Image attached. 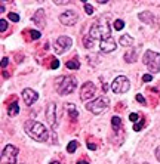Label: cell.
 Here are the masks:
<instances>
[{"label":"cell","mask_w":160,"mask_h":164,"mask_svg":"<svg viewBox=\"0 0 160 164\" xmlns=\"http://www.w3.org/2000/svg\"><path fill=\"white\" fill-rule=\"evenodd\" d=\"M8 30V22L6 19H0V33H5Z\"/></svg>","instance_id":"25"},{"label":"cell","mask_w":160,"mask_h":164,"mask_svg":"<svg viewBox=\"0 0 160 164\" xmlns=\"http://www.w3.org/2000/svg\"><path fill=\"white\" fill-rule=\"evenodd\" d=\"M129 120H131V121H138V120H139V115L136 114V113H132V114L129 115Z\"/></svg>","instance_id":"29"},{"label":"cell","mask_w":160,"mask_h":164,"mask_svg":"<svg viewBox=\"0 0 160 164\" xmlns=\"http://www.w3.org/2000/svg\"><path fill=\"white\" fill-rule=\"evenodd\" d=\"M136 101H138L139 104H142V105H145V99H144L142 95H139V93H138V95H136Z\"/></svg>","instance_id":"32"},{"label":"cell","mask_w":160,"mask_h":164,"mask_svg":"<svg viewBox=\"0 0 160 164\" xmlns=\"http://www.w3.org/2000/svg\"><path fill=\"white\" fill-rule=\"evenodd\" d=\"M88 148H89L91 151H95V149H96V145L92 143V142H88Z\"/></svg>","instance_id":"34"},{"label":"cell","mask_w":160,"mask_h":164,"mask_svg":"<svg viewBox=\"0 0 160 164\" xmlns=\"http://www.w3.org/2000/svg\"><path fill=\"white\" fill-rule=\"evenodd\" d=\"M144 164H148V163H144Z\"/></svg>","instance_id":"39"},{"label":"cell","mask_w":160,"mask_h":164,"mask_svg":"<svg viewBox=\"0 0 160 164\" xmlns=\"http://www.w3.org/2000/svg\"><path fill=\"white\" fill-rule=\"evenodd\" d=\"M120 44L122 46H126V48H131L132 44H134V37H131L129 34H123L122 37H120Z\"/></svg>","instance_id":"17"},{"label":"cell","mask_w":160,"mask_h":164,"mask_svg":"<svg viewBox=\"0 0 160 164\" xmlns=\"http://www.w3.org/2000/svg\"><path fill=\"white\" fill-rule=\"evenodd\" d=\"M67 3H70V2H55V5H67Z\"/></svg>","instance_id":"36"},{"label":"cell","mask_w":160,"mask_h":164,"mask_svg":"<svg viewBox=\"0 0 160 164\" xmlns=\"http://www.w3.org/2000/svg\"><path fill=\"white\" fill-rule=\"evenodd\" d=\"M151 80H153V75H151V74H145V75H142V82L148 83V82H151Z\"/></svg>","instance_id":"30"},{"label":"cell","mask_w":160,"mask_h":164,"mask_svg":"<svg viewBox=\"0 0 160 164\" xmlns=\"http://www.w3.org/2000/svg\"><path fill=\"white\" fill-rule=\"evenodd\" d=\"M58 67H59V61H58V59H53V61L51 62V68H53V70H57Z\"/></svg>","instance_id":"31"},{"label":"cell","mask_w":160,"mask_h":164,"mask_svg":"<svg viewBox=\"0 0 160 164\" xmlns=\"http://www.w3.org/2000/svg\"><path fill=\"white\" fill-rule=\"evenodd\" d=\"M51 164H59L58 161H51Z\"/></svg>","instance_id":"38"},{"label":"cell","mask_w":160,"mask_h":164,"mask_svg":"<svg viewBox=\"0 0 160 164\" xmlns=\"http://www.w3.org/2000/svg\"><path fill=\"white\" fill-rule=\"evenodd\" d=\"M136 55H138V49H131L129 52L125 53V61L127 64H134L136 61Z\"/></svg>","instance_id":"16"},{"label":"cell","mask_w":160,"mask_h":164,"mask_svg":"<svg viewBox=\"0 0 160 164\" xmlns=\"http://www.w3.org/2000/svg\"><path fill=\"white\" fill-rule=\"evenodd\" d=\"M40 31H37V30H30V37L33 39V40H37V39H40Z\"/></svg>","instance_id":"24"},{"label":"cell","mask_w":160,"mask_h":164,"mask_svg":"<svg viewBox=\"0 0 160 164\" xmlns=\"http://www.w3.org/2000/svg\"><path fill=\"white\" fill-rule=\"evenodd\" d=\"M77 21H79V15H77L76 10H65L64 13L59 15V22L64 24V25H67V27L74 25Z\"/></svg>","instance_id":"10"},{"label":"cell","mask_w":160,"mask_h":164,"mask_svg":"<svg viewBox=\"0 0 160 164\" xmlns=\"http://www.w3.org/2000/svg\"><path fill=\"white\" fill-rule=\"evenodd\" d=\"M84 12L88 13V15H92L93 13V6L91 5V3H88V2H84Z\"/></svg>","instance_id":"23"},{"label":"cell","mask_w":160,"mask_h":164,"mask_svg":"<svg viewBox=\"0 0 160 164\" xmlns=\"http://www.w3.org/2000/svg\"><path fill=\"white\" fill-rule=\"evenodd\" d=\"M73 46V40L68 37V36H59L57 41L53 43V50H55V53H65L70 48Z\"/></svg>","instance_id":"8"},{"label":"cell","mask_w":160,"mask_h":164,"mask_svg":"<svg viewBox=\"0 0 160 164\" xmlns=\"http://www.w3.org/2000/svg\"><path fill=\"white\" fill-rule=\"evenodd\" d=\"M8 18L10 21H14V22H18V21H19V15H18V13H14V12H10L8 15Z\"/></svg>","instance_id":"26"},{"label":"cell","mask_w":160,"mask_h":164,"mask_svg":"<svg viewBox=\"0 0 160 164\" xmlns=\"http://www.w3.org/2000/svg\"><path fill=\"white\" fill-rule=\"evenodd\" d=\"M8 64H9V58L8 56L2 58V70H5V68L8 67Z\"/></svg>","instance_id":"28"},{"label":"cell","mask_w":160,"mask_h":164,"mask_svg":"<svg viewBox=\"0 0 160 164\" xmlns=\"http://www.w3.org/2000/svg\"><path fill=\"white\" fill-rule=\"evenodd\" d=\"M22 99H24V102H25L27 105L30 107V105H33L34 102L39 99V95L33 89H24L22 90Z\"/></svg>","instance_id":"13"},{"label":"cell","mask_w":160,"mask_h":164,"mask_svg":"<svg viewBox=\"0 0 160 164\" xmlns=\"http://www.w3.org/2000/svg\"><path fill=\"white\" fill-rule=\"evenodd\" d=\"M31 21H33L39 28H45V25H46V15H45V10H43V9H39V10L33 15Z\"/></svg>","instance_id":"14"},{"label":"cell","mask_w":160,"mask_h":164,"mask_svg":"<svg viewBox=\"0 0 160 164\" xmlns=\"http://www.w3.org/2000/svg\"><path fill=\"white\" fill-rule=\"evenodd\" d=\"M142 62L148 67V71L151 74L160 73V53L154 52V50H147L144 53Z\"/></svg>","instance_id":"5"},{"label":"cell","mask_w":160,"mask_h":164,"mask_svg":"<svg viewBox=\"0 0 160 164\" xmlns=\"http://www.w3.org/2000/svg\"><path fill=\"white\" fill-rule=\"evenodd\" d=\"M68 70H79L80 68V62L77 61V59H73V61H68L67 64H65Z\"/></svg>","instance_id":"19"},{"label":"cell","mask_w":160,"mask_h":164,"mask_svg":"<svg viewBox=\"0 0 160 164\" xmlns=\"http://www.w3.org/2000/svg\"><path fill=\"white\" fill-rule=\"evenodd\" d=\"M108 107H110V99L107 96H100V98L93 99V101L86 104V109L95 115H100L102 113H105L108 109Z\"/></svg>","instance_id":"4"},{"label":"cell","mask_w":160,"mask_h":164,"mask_svg":"<svg viewBox=\"0 0 160 164\" xmlns=\"http://www.w3.org/2000/svg\"><path fill=\"white\" fill-rule=\"evenodd\" d=\"M95 93H96L95 84L92 82H88V83H84L83 86H82V89H80V99L84 101V102H88V101H91L95 96Z\"/></svg>","instance_id":"9"},{"label":"cell","mask_w":160,"mask_h":164,"mask_svg":"<svg viewBox=\"0 0 160 164\" xmlns=\"http://www.w3.org/2000/svg\"><path fill=\"white\" fill-rule=\"evenodd\" d=\"M138 18H139V21L144 22V24L147 25H151V27H157V18L153 15L150 10H144V12H139L138 13Z\"/></svg>","instance_id":"12"},{"label":"cell","mask_w":160,"mask_h":164,"mask_svg":"<svg viewBox=\"0 0 160 164\" xmlns=\"http://www.w3.org/2000/svg\"><path fill=\"white\" fill-rule=\"evenodd\" d=\"M83 43L86 49H93L95 46H98V49L104 53H110L117 49L116 41L110 34V24L107 22L105 17L100 18L93 22L89 33L84 36Z\"/></svg>","instance_id":"1"},{"label":"cell","mask_w":160,"mask_h":164,"mask_svg":"<svg viewBox=\"0 0 160 164\" xmlns=\"http://www.w3.org/2000/svg\"><path fill=\"white\" fill-rule=\"evenodd\" d=\"M77 147H79V142H77V140H71L67 147V152L68 154H73V152L77 149Z\"/></svg>","instance_id":"21"},{"label":"cell","mask_w":160,"mask_h":164,"mask_svg":"<svg viewBox=\"0 0 160 164\" xmlns=\"http://www.w3.org/2000/svg\"><path fill=\"white\" fill-rule=\"evenodd\" d=\"M18 157V148L14 145H6L2 151V163L3 164H15Z\"/></svg>","instance_id":"7"},{"label":"cell","mask_w":160,"mask_h":164,"mask_svg":"<svg viewBox=\"0 0 160 164\" xmlns=\"http://www.w3.org/2000/svg\"><path fill=\"white\" fill-rule=\"evenodd\" d=\"M77 164H89V163H88V161H83V160H82V161H79Z\"/></svg>","instance_id":"37"},{"label":"cell","mask_w":160,"mask_h":164,"mask_svg":"<svg viewBox=\"0 0 160 164\" xmlns=\"http://www.w3.org/2000/svg\"><path fill=\"white\" fill-rule=\"evenodd\" d=\"M67 111H68V115H70V118H71V121H76L77 117H79V113H77L76 107H74L73 104H67Z\"/></svg>","instance_id":"18"},{"label":"cell","mask_w":160,"mask_h":164,"mask_svg":"<svg viewBox=\"0 0 160 164\" xmlns=\"http://www.w3.org/2000/svg\"><path fill=\"white\" fill-rule=\"evenodd\" d=\"M111 126H113V129H114V130H119V129H120V126H122V120H120V117L114 115V117L111 118Z\"/></svg>","instance_id":"20"},{"label":"cell","mask_w":160,"mask_h":164,"mask_svg":"<svg viewBox=\"0 0 160 164\" xmlns=\"http://www.w3.org/2000/svg\"><path fill=\"white\" fill-rule=\"evenodd\" d=\"M131 89V83H129V78L125 77V75H119L114 78V82L111 83V90L114 93H126L127 90Z\"/></svg>","instance_id":"6"},{"label":"cell","mask_w":160,"mask_h":164,"mask_svg":"<svg viewBox=\"0 0 160 164\" xmlns=\"http://www.w3.org/2000/svg\"><path fill=\"white\" fill-rule=\"evenodd\" d=\"M113 27H114V30H116V31H120V30H123V27H125V21H122V19H116V21L113 22Z\"/></svg>","instance_id":"22"},{"label":"cell","mask_w":160,"mask_h":164,"mask_svg":"<svg viewBox=\"0 0 160 164\" xmlns=\"http://www.w3.org/2000/svg\"><path fill=\"white\" fill-rule=\"evenodd\" d=\"M142 126H144V120H141L139 123H135L134 130H135V132H141V130H142Z\"/></svg>","instance_id":"27"},{"label":"cell","mask_w":160,"mask_h":164,"mask_svg":"<svg viewBox=\"0 0 160 164\" xmlns=\"http://www.w3.org/2000/svg\"><path fill=\"white\" fill-rule=\"evenodd\" d=\"M0 12H2V13H3V12H6V10H5V3H3V2L0 3Z\"/></svg>","instance_id":"35"},{"label":"cell","mask_w":160,"mask_h":164,"mask_svg":"<svg viewBox=\"0 0 160 164\" xmlns=\"http://www.w3.org/2000/svg\"><path fill=\"white\" fill-rule=\"evenodd\" d=\"M154 155H156V158H157V161H160V147L156 148V152H154Z\"/></svg>","instance_id":"33"},{"label":"cell","mask_w":160,"mask_h":164,"mask_svg":"<svg viewBox=\"0 0 160 164\" xmlns=\"http://www.w3.org/2000/svg\"><path fill=\"white\" fill-rule=\"evenodd\" d=\"M46 120L51 124L52 127L57 126V104L55 102H49L46 107Z\"/></svg>","instance_id":"11"},{"label":"cell","mask_w":160,"mask_h":164,"mask_svg":"<svg viewBox=\"0 0 160 164\" xmlns=\"http://www.w3.org/2000/svg\"><path fill=\"white\" fill-rule=\"evenodd\" d=\"M18 113H19V104L17 101H14L12 104L8 105V115L9 117H15V115H18Z\"/></svg>","instance_id":"15"},{"label":"cell","mask_w":160,"mask_h":164,"mask_svg":"<svg viewBox=\"0 0 160 164\" xmlns=\"http://www.w3.org/2000/svg\"><path fill=\"white\" fill-rule=\"evenodd\" d=\"M57 90L59 95H70L76 90L77 87V78L74 75H65V77H59L57 80Z\"/></svg>","instance_id":"3"},{"label":"cell","mask_w":160,"mask_h":164,"mask_svg":"<svg viewBox=\"0 0 160 164\" xmlns=\"http://www.w3.org/2000/svg\"><path fill=\"white\" fill-rule=\"evenodd\" d=\"M24 130L31 139L37 142H46L49 138V130L42 123H37L34 120H27L24 123Z\"/></svg>","instance_id":"2"}]
</instances>
